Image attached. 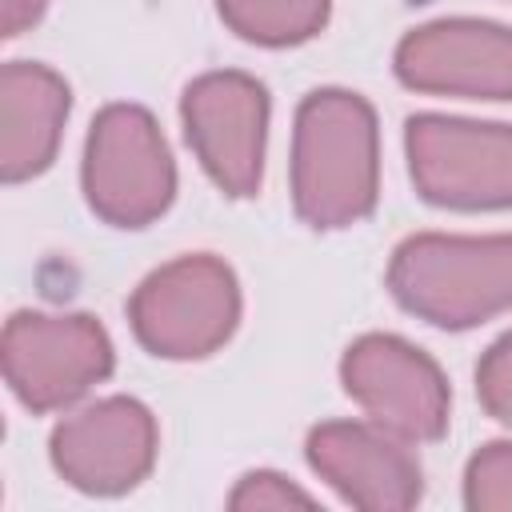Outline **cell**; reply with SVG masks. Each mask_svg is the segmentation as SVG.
I'll list each match as a JSON object with an SVG mask.
<instances>
[{"instance_id":"cell-1","label":"cell","mask_w":512,"mask_h":512,"mask_svg":"<svg viewBox=\"0 0 512 512\" xmlns=\"http://www.w3.org/2000/svg\"><path fill=\"white\" fill-rule=\"evenodd\" d=\"M380 136L364 96L320 88L296 108L292 204L312 228H348L376 208Z\"/></svg>"},{"instance_id":"cell-2","label":"cell","mask_w":512,"mask_h":512,"mask_svg":"<svg viewBox=\"0 0 512 512\" xmlns=\"http://www.w3.org/2000/svg\"><path fill=\"white\" fill-rule=\"evenodd\" d=\"M396 304L436 328H472L512 308V236H408L388 264Z\"/></svg>"},{"instance_id":"cell-3","label":"cell","mask_w":512,"mask_h":512,"mask_svg":"<svg viewBox=\"0 0 512 512\" xmlns=\"http://www.w3.org/2000/svg\"><path fill=\"white\" fill-rule=\"evenodd\" d=\"M128 320L136 340L164 360H200L212 356L240 320V288L224 260L216 256H180L132 292Z\"/></svg>"},{"instance_id":"cell-4","label":"cell","mask_w":512,"mask_h":512,"mask_svg":"<svg viewBox=\"0 0 512 512\" xmlns=\"http://www.w3.org/2000/svg\"><path fill=\"white\" fill-rule=\"evenodd\" d=\"M84 196L116 228H144L168 212L176 168L156 120L136 104H108L88 132Z\"/></svg>"},{"instance_id":"cell-5","label":"cell","mask_w":512,"mask_h":512,"mask_svg":"<svg viewBox=\"0 0 512 512\" xmlns=\"http://www.w3.org/2000/svg\"><path fill=\"white\" fill-rule=\"evenodd\" d=\"M412 184L428 204L488 212L512 208V128L420 112L404 132Z\"/></svg>"},{"instance_id":"cell-6","label":"cell","mask_w":512,"mask_h":512,"mask_svg":"<svg viewBox=\"0 0 512 512\" xmlns=\"http://www.w3.org/2000/svg\"><path fill=\"white\" fill-rule=\"evenodd\" d=\"M4 380L32 412L76 404L92 384L112 372V340L96 316L16 312L0 340Z\"/></svg>"},{"instance_id":"cell-7","label":"cell","mask_w":512,"mask_h":512,"mask_svg":"<svg viewBox=\"0 0 512 512\" xmlns=\"http://www.w3.org/2000/svg\"><path fill=\"white\" fill-rule=\"evenodd\" d=\"M340 380L368 420L400 440H440L448 432V380L432 356L400 336H360L340 360Z\"/></svg>"},{"instance_id":"cell-8","label":"cell","mask_w":512,"mask_h":512,"mask_svg":"<svg viewBox=\"0 0 512 512\" xmlns=\"http://www.w3.org/2000/svg\"><path fill=\"white\" fill-rule=\"evenodd\" d=\"M184 136L228 196H256L264 176L268 92L248 72H208L184 88Z\"/></svg>"},{"instance_id":"cell-9","label":"cell","mask_w":512,"mask_h":512,"mask_svg":"<svg viewBox=\"0 0 512 512\" xmlns=\"http://www.w3.org/2000/svg\"><path fill=\"white\" fill-rule=\"evenodd\" d=\"M52 468L88 496L136 488L156 460V420L132 396L96 400L52 428Z\"/></svg>"},{"instance_id":"cell-10","label":"cell","mask_w":512,"mask_h":512,"mask_svg":"<svg viewBox=\"0 0 512 512\" xmlns=\"http://www.w3.org/2000/svg\"><path fill=\"white\" fill-rule=\"evenodd\" d=\"M396 76L412 92L512 100V28L492 20H432L396 48Z\"/></svg>"},{"instance_id":"cell-11","label":"cell","mask_w":512,"mask_h":512,"mask_svg":"<svg viewBox=\"0 0 512 512\" xmlns=\"http://www.w3.org/2000/svg\"><path fill=\"white\" fill-rule=\"evenodd\" d=\"M308 464L328 480L348 504L364 512L412 508L424 492L416 456L380 424L328 420L308 432Z\"/></svg>"},{"instance_id":"cell-12","label":"cell","mask_w":512,"mask_h":512,"mask_svg":"<svg viewBox=\"0 0 512 512\" xmlns=\"http://www.w3.org/2000/svg\"><path fill=\"white\" fill-rule=\"evenodd\" d=\"M68 84L32 60H12L0 72V176L8 184L40 176L60 148L68 120Z\"/></svg>"},{"instance_id":"cell-13","label":"cell","mask_w":512,"mask_h":512,"mask_svg":"<svg viewBox=\"0 0 512 512\" xmlns=\"http://www.w3.org/2000/svg\"><path fill=\"white\" fill-rule=\"evenodd\" d=\"M332 0H216L220 20L248 44L284 48L312 40L328 20Z\"/></svg>"},{"instance_id":"cell-14","label":"cell","mask_w":512,"mask_h":512,"mask_svg":"<svg viewBox=\"0 0 512 512\" xmlns=\"http://www.w3.org/2000/svg\"><path fill=\"white\" fill-rule=\"evenodd\" d=\"M464 504L476 512H512V440H492L468 460Z\"/></svg>"},{"instance_id":"cell-15","label":"cell","mask_w":512,"mask_h":512,"mask_svg":"<svg viewBox=\"0 0 512 512\" xmlns=\"http://www.w3.org/2000/svg\"><path fill=\"white\" fill-rule=\"evenodd\" d=\"M476 396L484 412L500 424H512V332H504L476 364Z\"/></svg>"},{"instance_id":"cell-16","label":"cell","mask_w":512,"mask_h":512,"mask_svg":"<svg viewBox=\"0 0 512 512\" xmlns=\"http://www.w3.org/2000/svg\"><path fill=\"white\" fill-rule=\"evenodd\" d=\"M308 508L312 504V496L304 492V488H296V484H288L284 476H276V472H248L236 488H232V496H228V508H236V512H252V508Z\"/></svg>"},{"instance_id":"cell-17","label":"cell","mask_w":512,"mask_h":512,"mask_svg":"<svg viewBox=\"0 0 512 512\" xmlns=\"http://www.w3.org/2000/svg\"><path fill=\"white\" fill-rule=\"evenodd\" d=\"M48 0H4V36H20L44 16Z\"/></svg>"}]
</instances>
